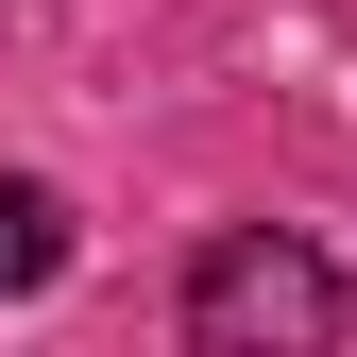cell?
<instances>
[{"label": "cell", "mask_w": 357, "mask_h": 357, "mask_svg": "<svg viewBox=\"0 0 357 357\" xmlns=\"http://www.w3.org/2000/svg\"><path fill=\"white\" fill-rule=\"evenodd\" d=\"M52 273H68V204L0 170V289H52Z\"/></svg>", "instance_id": "2"}, {"label": "cell", "mask_w": 357, "mask_h": 357, "mask_svg": "<svg viewBox=\"0 0 357 357\" xmlns=\"http://www.w3.org/2000/svg\"><path fill=\"white\" fill-rule=\"evenodd\" d=\"M188 340H221V357H273V340L357 357V273H324L306 238H221L188 273Z\"/></svg>", "instance_id": "1"}]
</instances>
